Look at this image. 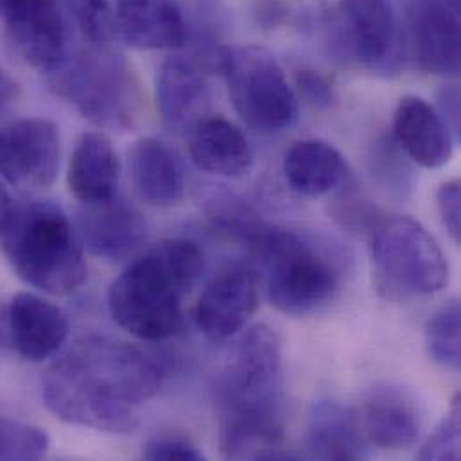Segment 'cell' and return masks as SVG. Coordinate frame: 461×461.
<instances>
[{
  "label": "cell",
  "mask_w": 461,
  "mask_h": 461,
  "mask_svg": "<svg viewBox=\"0 0 461 461\" xmlns=\"http://www.w3.org/2000/svg\"><path fill=\"white\" fill-rule=\"evenodd\" d=\"M437 209L449 237L461 244V187L458 180H449L437 191Z\"/></svg>",
  "instance_id": "31"
},
{
  "label": "cell",
  "mask_w": 461,
  "mask_h": 461,
  "mask_svg": "<svg viewBox=\"0 0 461 461\" xmlns=\"http://www.w3.org/2000/svg\"><path fill=\"white\" fill-rule=\"evenodd\" d=\"M438 104H440V108H438L440 115L444 117V121L451 128L455 139L458 140L460 139V92H458V88L455 85L444 88L440 92Z\"/></svg>",
  "instance_id": "33"
},
{
  "label": "cell",
  "mask_w": 461,
  "mask_h": 461,
  "mask_svg": "<svg viewBox=\"0 0 461 461\" xmlns=\"http://www.w3.org/2000/svg\"><path fill=\"white\" fill-rule=\"evenodd\" d=\"M282 169L289 187L305 198L329 196L350 182L345 157L321 139L294 142L285 151Z\"/></svg>",
  "instance_id": "19"
},
{
  "label": "cell",
  "mask_w": 461,
  "mask_h": 461,
  "mask_svg": "<svg viewBox=\"0 0 461 461\" xmlns=\"http://www.w3.org/2000/svg\"><path fill=\"white\" fill-rule=\"evenodd\" d=\"M408 23L411 49L419 67L431 76L458 77L460 5L451 0H410Z\"/></svg>",
  "instance_id": "13"
},
{
  "label": "cell",
  "mask_w": 461,
  "mask_h": 461,
  "mask_svg": "<svg viewBox=\"0 0 461 461\" xmlns=\"http://www.w3.org/2000/svg\"><path fill=\"white\" fill-rule=\"evenodd\" d=\"M61 158L58 126L29 117L0 128V176L20 191H41L54 184Z\"/></svg>",
  "instance_id": "10"
},
{
  "label": "cell",
  "mask_w": 461,
  "mask_h": 461,
  "mask_svg": "<svg viewBox=\"0 0 461 461\" xmlns=\"http://www.w3.org/2000/svg\"><path fill=\"white\" fill-rule=\"evenodd\" d=\"M214 225L237 237L258 260L269 302L284 314L309 316L329 307L341 291V255L327 242L253 218L231 205Z\"/></svg>",
  "instance_id": "3"
},
{
  "label": "cell",
  "mask_w": 461,
  "mask_h": 461,
  "mask_svg": "<svg viewBox=\"0 0 461 461\" xmlns=\"http://www.w3.org/2000/svg\"><path fill=\"white\" fill-rule=\"evenodd\" d=\"M296 86L312 108H329L334 103V85L318 70L303 68L296 74Z\"/></svg>",
  "instance_id": "32"
},
{
  "label": "cell",
  "mask_w": 461,
  "mask_h": 461,
  "mask_svg": "<svg viewBox=\"0 0 461 461\" xmlns=\"http://www.w3.org/2000/svg\"><path fill=\"white\" fill-rule=\"evenodd\" d=\"M166 368L148 350L86 336L54 359L41 381L47 410L59 420L104 433L139 428V406L164 384Z\"/></svg>",
  "instance_id": "1"
},
{
  "label": "cell",
  "mask_w": 461,
  "mask_h": 461,
  "mask_svg": "<svg viewBox=\"0 0 461 461\" xmlns=\"http://www.w3.org/2000/svg\"><path fill=\"white\" fill-rule=\"evenodd\" d=\"M357 419L368 446L381 451L410 449L420 438L424 424L415 395L392 383L375 384L366 392Z\"/></svg>",
  "instance_id": "14"
},
{
  "label": "cell",
  "mask_w": 461,
  "mask_h": 461,
  "mask_svg": "<svg viewBox=\"0 0 461 461\" xmlns=\"http://www.w3.org/2000/svg\"><path fill=\"white\" fill-rule=\"evenodd\" d=\"M155 94L164 124L175 133H189L202 119L207 83L194 61L173 56L158 70Z\"/></svg>",
  "instance_id": "23"
},
{
  "label": "cell",
  "mask_w": 461,
  "mask_h": 461,
  "mask_svg": "<svg viewBox=\"0 0 461 461\" xmlns=\"http://www.w3.org/2000/svg\"><path fill=\"white\" fill-rule=\"evenodd\" d=\"M76 22L92 45L106 47L115 38V16L108 0H70Z\"/></svg>",
  "instance_id": "29"
},
{
  "label": "cell",
  "mask_w": 461,
  "mask_h": 461,
  "mask_svg": "<svg viewBox=\"0 0 461 461\" xmlns=\"http://www.w3.org/2000/svg\"><path fill=\"white\" fill-rule=\"evenodd\" d=\"M115 36L137 50H173L187 43L185 14L175 0H115Z\"/></svg>",
  "instance_id": "17"
},
{
  "label": "cell",
  "mask_w": 461,
  "mask_h": 461,
  "mask_svg": "<svg viewBox=\"0 0 461 461\" xmlns=\"http://www.w3.org/2000/svg\"><path fill=\"white\" fill-rule=\"evenodd\" d=\"M142 458L157 461H200L205 460L203 453L185 437L167 435L158 437L146 444Z\"/></svg>",
  "instance_id": "30"
},
{
  "label": "cell",
  "mask_w": 461,
  "mask_h": 461,
  "mask_svg": "<svg viewBox=\"0 0 461 461\" xmlns=\"http://www.w3.org/2000/svg\"><path fill=\"white\" fill-rule=\"evenodd\" d=\"M9 345V329H7V312L0 309V348H7Z\"/></svg>",
  "instance_id": "35"
},
{
  "label": "cell",
  "mask_w": 461,
  "mask_h": 461,
  "mask_svg": "<svg viewBox=\"0 0 461 461\" xmlns=\"http://www.w3.org/2000/svg\"><path fill=\"white\" fill-rule=\"evenodd\" d=\"M189 155L194 166L221 178H240L253 167L246 135L223 117H202L189 130Z\"/></svg>",
  "instance_id": "20"
},
{
  "label": "cell",
  "mask_w": 461,
  "mask_h": 461,
  "mask_svg": "<svg viewBox=\"0 0 461 461\" xmlns=\"http://www.w3.org/2000/svg\"><path fill=\"white\" fill-rule=\"evenodd\" d=\"M52 76L54 90L90 122L104 130H128L140 112V88L130 65L106 47L92 45Z\"/></svg>",
  "instance_id": "7"
},
{
  "label": "cell",
  "mask_w": 461,
  "mask_h": 461,
  "mask_svg": "<svg viewBox=\"0 0 461 461\" xmlns=\"http://www.w3.org/2000/svg\"><path fill=\"white\" fill-rule=\"evenodd\" d=\"M258 275L249 264L223 267L203 289L196 303V323L214 343L237 336L258 307Z\"/></svg>",
  "instance_id": "12"
},
{
  "label": "cell",
  "mask_w": 461,
  "mask_h": 461,
  "mask_svg": "<svg viewBox=\"0 0 461 461\" xmlns=\"http://www.w3.org/2000/svg\"><path fill=\"white\" fill-rule=\"evenodd\" d=\"M220 70L231 104L244 122L262 133L289 128L298 115V97L278 59L264 47H225Z\"/></svg>",
  "instance_id": "8"
},
{
  "label": "cell",
  "mask_w": 461,
  "mask_h": 461,
  "mask_svg": "<svg viewBox=\"0 0 461 461\" xmlns=\"http://www.w3.org/2000/svg\"><path fill=\"white\" fill-rule=\"evenodd\" d=\"M282 343L267 325L249 329L216 386L220 451L229 460H296L285 451Z\"/></svg>",
  "instance_id": "2"
},
{
  "label": "cell",
  "mask_w": 461,
  "mask_h": 461,
  "mask_svg": "<svg viewBox=\"0 0 461 461\" xmlns=\"http://www.w3.org/2000/svg\"><path fill=\"white\" fill-rule=\"evenodd\" d=\"M461 397L456 393L451 401L449 411L429 435L419 460H460Z\"/></svg>",
  "instance_id": "28"
},
{
  "label": "cell",
  "mask_w": 461,
  "mask_h": 461,
  "mask_svg": "<svg viewBox=\"0 0 461 461\" xmlns=\"http://www.w3.org/2000/svg\"><path fill=\"white\" fill-rule=\"evenodd\" d=\"M77 235L92 255L117 262L144 244L148 223L137 207L115 194L106 202L85 205L77 218Z\"/></svg>",
  "instance_id": "15"
},
{
  "label": "cell",
  "mask_w": 461,
  "mask_h": 461,
  "mask_svg": "<svg viewBox=\"0 0 461 461\" xmlns=\"http://www.w3.org/2000/svg\"><path fill=\"white\" fill-rule=\"evenodd\" d=\"M203 264V249L191 239H166L146 249L110 285L113 321L149 343L178 336L184 329V300Z\"/></svg>",
  "instance_id": "4"
},
{
  "label": "cell",
  "mask_w": 461,
  "mask_h": 461,
  "mask_svg": "<svg viewBox=\"0 0 461 461\" xmlns=\"http://www.w3.org/2000/svg\"><path fill=\"white\" fill-rule=\"evenodd\" d=\"M7 40L18 58L52 74L68 59V29L58 0H2Z\"/></svg>",
  "instance_id": "11"
},
{
  "label": "cell",
  "mask_w": 461,
  "mask_h": 461,
  "mask_svg": "<svg viewBox=\"0 0 461 461\" xmlns=\"http://www.w3.org/2000/svg\"><path fill=\"white\" fill-rule=\"evenodd\" d=\"M393 139L410 160L426 169L449 164L456 142L440 112L419 95L399 101L393 113Z\"/></svg>",
  "instance_id": "18"
},
{
  "label": "cell",
  "mask_w": 461,
  "mask_h": 461,
  "mask_svg": "<svg viewBox=\"0 0 461 461\" xmlns=\"http://www.w3.org/2000/svg\"><path fill=\"white\" fill-rule=\"evenodd\" d=\"M20 97V86L14 77L0 67V113L7 112Z\"/></svg>",
  "instance_id": "34"
},
{
  "label": "cell",
  "mask_w": 461,
  "mask_h": 461,
  "mask_svg": "<svg viewBox=\"0 0 461 461\" xmlns=\"http://www.w3.org/2000/svg\"><path fill=\"white\" fill-rule=\"evenodd\" d=\"M50 440L41 428L0 415V460H40Z\"/></svg>",
  "instance_id": "26"
},
{
  "label": "cell",
  "mask_w": 461,
  "mask_h": 461,
  "mask_svg": "<svg viewBox=\"0 0 461 461\" xmlns=\"http://www.w3.org/2000/svg\"><path fill=\"white\" fill-rule=\"evenodd\" d=\"M339 45L357 67L381 77L401 76L406 41L390 0H338Z\"/></svg>",
  "instance_id": "9"
},
{
  "label": "cell",
  "mask_w": 461,
  "mask_h": 461,
  "mask_svg": "<svg viewBox=\"0 0 461 461\" xmlns=\"http://www.w3.org/2000/svg\"><path fill=\"white\" fill-rule=\"evenodd\" d=\"M404 151L399 148L395 139H383L374 148L372 166L374 175L377 176L379 184L390 191L404 198L411 191V171L404 160Z\"/></svg>",
  "instance_id": "27"
},
{
  "label": "cell",
  "mask_w": 461,
  "mask_h": 461,
  "mask_svg": "<svg viewBox=\"0 0 461 461\" xmlns=\"http://www.w3.org/2000/svg\"><path fill=\"white\" fill-rule=\"evenodd\" d=\"M131 182L139 198L151 207H173L185 194V171L178 155L166 142L146 137L130 151Z\"/></svg>",
  "instance_id": "21"
},
{
  "label": "cell",
  "mask_w": 461,
  "mask_h": 461,
  "mask_svg": "<svg viewBox=\"0 0 461 461\" xmlns=\"http://www.w3.org/2000/svg\"><path fill=\"white\" fill-rule=\"evenodd\" d=\"M375 289L392 302L440 293L449 280L447 258L417 220L383 214L366 233Z\"/></svg>",
  "instance_id": "6"
},
{
  "label": "cell",
  "mask_w": 461,
  "mask_h": 461,
  "mask_svg": "<svg viewBox=\"0 0 461 461\" xmlns=\"http://www.w3.org/2000/svg\"><path fill=\"white\" fill-rule=\"evenodd\" d=\"M305 446L318 460L354 461L368 456L357 413L338 401H318L307 419Z\"/></svg>",
  "instance_id": "24"
},
{
  "label": "cell",
  "mask_w": 461,
  "mask_h": 461,
  "mask_svg": "<svg viewBox=\"0 0 461 461\" xmlns=\"http://www.w3.org/2000/svg\"><path fill=\"white\" fill-rule=\"evenodd\" d=\"M0 249L23 282L47 294H70L88 276L77 230L52 202L13 203L0 225Z\"/></svg>",
  "instance_id": "5"
},
{
  "label": "cell",
  "mask_w": 461,
  "mask_h": 461,
  "mask_svg": "<svg viewBox=\"0 0 461 461\" xmlns=\"http://www.w3.org/2000/svg\"><path fill=\"white\" fill-rule=\"evenodd\" d=\"M0 5H2V0H0Z\"/></svg>",
  "instance_id": "38"
},
{
  "label": "cell",
  "mask_w": 461,
  "mask_h": 461,
  "mask_svg": "<svg viewBox=\"0 0 461 461\" xmlns=\"http://www.w3.org/2000/svg\"><path fill=\"white\" fill-rule=\"evenodd\" d=\"M11 207H13V200L9 198V193L5 191V187L0 184V225L5 220L7 212L11 211Z\"/></svg>",
  "instance_id": "36"
},
{
  "label": "cell",
  "mask_w": 461,
  "mask_h": 461,
  "mask_svg": "<svg viewBox=\"0 0 461 461\" xmlns=\"http://www.w3.org/2000/svg\"><path fill=\"white\" fill-rule=\"evenodd\" d=\"M453 4H456V5H460V0H451Z\"/></svg>",
  "instance_id": "37"
},
{
  "label": "cell",
  "mask_w": 461,
  "mask_h": 461,
  "mask_svg": "<svg viewBox=\"0 0 461 461\" xmlns=\"http://www.w3.org/2000/svg\"><path fill=\"white\" fill-rule=\"evenodd\" d=\"M121 162L112 140L101 131H86L70 155L67 185L83 205L99 203L117 194Z\"/></svg>",
  "instance_id": "22"
},
{
  "label": "cell",
  "mask_w": 461,
  "mask_h": 461,
  "mask_svg": "<svg viewBox=\"0 0 461 461\" xmlns=\"http://www.w3.org/2000/svg\"><path fill=\"white\" fill-rule=\"evenodd\" d=\"M9 345L29 361H43L61 350L70 323L52 302L34 294L18 293L5 307Z\"/></svg>",
  "instance_id": "16"
},
{
  "label": "cell",
  "mask_w": 461,
  "mask_h": 461,
  "mask_svg": "<svg viewBox=\"0 0 461 461\" xmlns=\"http://www.w3.org/2000/svg\"><path fill=\"white\" fill-rule=\"evenodd\" d=\"M461 309L458 300L444 303L426 325V350L429 359L449 372L461 368Z\"/></svg>",
  "instance_id": "25"
}]
</instances>
